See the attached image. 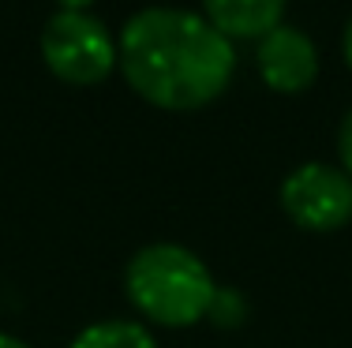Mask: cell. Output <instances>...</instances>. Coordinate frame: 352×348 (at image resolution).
<instances>
[{
  "label": "cell",
  "mask_w": 352,
  "mask_h": 348,
  "mask_svg": "<svg viewBox=\"0 0 352 348\" xmlns=\"http://www.w3.org/2000/svg\"><path fill=\"white\" fill-rule=\"evenodd\" d=\"M116 64L157 109H203L236 71L232 41L191 8H139L116 38Z\"/></svg>",
  "instance_id": "obj_1"
},
{
  "label": "cell",
  "mask_w": 352,
  "mask_h": 348,
  "mask_svg": "<svg viewBox=\"0 0 352 348\" xmlns=\"http://www.w3.org/2000/svg\"><path fill=\"white\" fill-rule=\"evenodd\" d=\"M124 288L150 322L157 326H191L206 318L214 300V277L195 251L180 244H146L131 255L124 270Z\"/></svg>",
  "instance_id": "obj_2"
},
{
  "label": "cell",
  "mask_w": 352,
  "mask_h": 348,
  "mask_svg": "<svg viewBox=\"0 0 352 348\" xmlns=\"http://www.w3.org/2000/svg\"><path fill=\"white\" fill-rule=\"evenodd\" d=\"M41 56L56 79L90 86L113 71L116 38L90 12H56L41 30Z\"/></svg>",
  "instance_id": "obj_3"
},
{
  "label": "cell",
  "mask_w": 352,
  "mask_h": 348,
  "mask_svg": "<svg viewBox=\"0 0 352 348\" xmlns=\"http://www.w3.org/2000/svg\"><path fill=\"white\" fill-rule=\"evenodd\" d=\"M281 206L296 225L330 232L352 221V176L322 161L292 169L281 184Z\"/></svg>",
  "instance_id": "obj_4"
},
{
  "label": "cell",
  "mask_w": 352,
  "mask_h": 348,
  "mask_svg": "<svg viewBox=\"0 0 352 348\" xmlns=\"http://www.w3.org/2000/svg\"><path fill=\"white\" fill-rule=\"evenodd\" d=\"M255 64H258V76H263V82L270 90L296 94V90L311 86L318 76V49H315L307 30L278 23L270 34L258 38Z\"/></svg>",
  "instance_id": "obj_5"
},
{
  "label": "cell",
  "mask_w": 352,
  "mask_h": 348,
  "mask_svg": "<svg viewBox=\"0 0 352 348\" xmlns=\"http://www.w3.org/2000/svg\"><path fill=\"white\" fill-rule=\"evenodd\" d=\"M206 19L225 38H263L281 23L285 0H203Z\"/></svg>",
  "instance_id": "obj_6"
},
{
  "label": "cell",
  "mask_w": 352,
  "mask_h": 348,
  "mask_svg": "<svg viewBox=\"0 0 352 348\" xmlns=\"http://www.w3.org/2000/svg\"><path fill=\"white\" fill-rule=\"evenodd\" d=\"M72 348H157V341L150 337L146 326L128 318H105L87 326L79 337L72 341Z\"/></svg>",
  "instance_id": "obj_7"
},
{
  "label": "cell",
  "mask_w": 352,
  "mask_h": 348,
  "mask_svg": "<svg viewBox=\"0 0 352 348\" xmlns=\"http://www.w3.org/2000/svg\"><path fill=\"white\" fill-rule=\"evenodd\" d=\"M248 314V303L240 292H232V288H214V300H210V311H206V318L217 322V326H240Z\"/></svg>",
  "instance_id": "obj_8"
},
{
  "label": "cell",
  "mask_w": 352,
  "mask_h": 348,
  "mask_svg": "<svg viewBox=\"0 0 352 348\" xmlns=\"http://www.w3.org/2000/svg\"><path fill=\"white\" fill-rule=\"evenodd\" d=\"M338 154H341V161H345V172L352 176V109L345 113V120H341V128H338Z\"/></svg>",
  "instance_id": "obj_9"
},
{
  "label": "cell",
  "mask_w": 352,
  "mask_h": 348,
  "mask_svg": "<svg viewBox=\"0 0 352 348\" xmlns=\"http://www.w3.org/2000/svg\"><path fill=\"white\" fill-rule=\"evenodd\" d=\"M56 4H60L64 12H87V8L94 4V0H56Z\"/></svg>",
  "instance_id": "obj_10"
},
{
  "label": "cell",
  "mask_w": 352,
  "mask_h": 348,
  "mask_svg": "<svg viewBox=\"0 0 352 348\" xmlns=\"http://www.w3.org/2000/svg\"><path fill=\"white\" fill-rule=\"evenodd\" d=\"M341 45H345V60H349V68H352V19L345 23V38H341Z\"/></svg>",
  "instance_id": "obj_11"
},
{
  "label": "cell",
  "mask_w": 352,
  "mask_h": 348,
  "mask_svg": "<svg viewBox=\"0 0 352 348\" xmlns=\"http://www.w3.org/2000/svg\"><path fill=\"white\" fill-rule=\"evenodd\" d=\"M0 348H27V341H19L12 334H0Z\"/></svg>",
  "instance_id": "obj_12"
}]
</instances>
